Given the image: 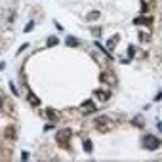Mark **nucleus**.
Here are the masks:
<instances>
[{
    "label": "nucleus",
    "instance_id": "1",
    "mask_svg": "<svg viewBox=\"0 0 162 162\" xmlns=\"http://www.w3.org/2000/svg\"><path fill=\"white\" fill-rule=\"evenodd\" d=\"M141 147H145L149 151H154V149L160 147V139H158V137H154V135H151V133H145L141 137Z\"/></svg>",
    "mask_w": 162,
    "mask_h": 162
},
{
    "label": "nucleus",
    "instance_id": "2",
    "mask_svg": "<svg viewBox=\"0 0 162 162\" xmlns=\"http://www.w3.org/2000/svg\"><path fill=\"white\" fill-rule=\"evenodd\" d=\"M55 139H57L59 145L67 147V145H69V139H71V130H59L57 135H55Z\"/></svg>",
    "mask_w": 162,
    "mask_h": 162
},
{
    "label": "nucleus",
    "instance_id": "3",
    "mask_svg": "<svg viewBox=\"0 0 162 162\" xmlns=\"http://www.w3.org/2000/svg\"><path fill=\"white\" fill-rule=\"evenodd\" d=\"M94 124H96V128H97V130H105L109 122H107V117H97Z\"/></svg>",
    "mask_w": 162,
    "mask_h": 162
},
{
    "label": "nucleus",
    "instance_id": "4",
    "mask_svg": "<svg viewBox=\"0 0 162 162\" xmlns=\"http://www.w3.org/2000/svg\"><path fill=\"white\" fill-rule=\"evenodd\" d=\"M80 111H82V112H94V111H96V105L91 103V101H86V103L80 105Z\"/></svg>",
    "mask_w": 162,
    "mask_h": 162
},
{
    "label": "nucleus",
    "instance_id": "5",
    "mask_svg": "<svg viewBox=\"0 0 162 162\" xmlns=\"http://www.w3.org/2000/svg\"><path fill=\"white\" fill-rule=\"evenodd\" d=\"M101 82H109V84L114 86V84H117V78H114L111 73H103V75H101Z\"/></svg>",
    "mask_w": 162,
    "mask_h": 162
},
{
    "label": "nucleus",
    "instance_id": "6",
    "mask_svg": "<svg viewBox=\"0 0 162 162\" xmlns=\"http://www.w3.org/2000/svg\"><path fill=\"white\" fill-rule=\"evenodd\" d=\"M94 96H96L97 99H101V101H107V99H109V91H105V90H96Z\"/></svg>",
    "mask_w": 162,
    "mask_h": 162
},
{
    "label": "nucleus",
    "instance_id": "7",
    "mask_svg": "<svg viewBox=\"0 0 162 162\" xmlns=\"http://www.w3.org/2000/svg\"><path fill=\"white\" fill-rule=\"evenodd\" d=\"M27 101H29L33 107H38V105H40V99H38V97L33 94V91H29V96H27Z\"/></svg>",
    "mask_w": 162,
    "mask_h": 162
},
{
    "label": "nucleus",
    "instance_id": "8",
    "mask_svg": "<svg viewBox=\"0 0 162 162\" xmlns=\"http://www.w3.org/2000/svg\"><path fill=\"white\" fill-rule=\"evenodd\" d=\"M133 23H135V25H151L153 19H151V17H137Z\"/></svg>",
    "mask_w": 162,
    "mask_h": 162
},
{
    "label": "nucleus",
    "instance_id": "9",
    "mask_svg": "<svg viewBox=\"0 0 162 162\" xmlns=\"http://www.w3.org/2000/svg\"><path fill=\"white\" fill-rule=\"evenodd\" d=\"M117 42H118V36L114 34V36H111L109 40H107V50H112L114 46H117Z\"/></svg>",
    "mask_w": 162,
    "mask_h": 162
},
{
    "label": "nucleus",
    "instance_id": "10",
    "mask_svg": "<svg viewBox=\"0 0 162 162\" xmlns=\"http://www.w3.org/2000/svg\"><path fill=\"white\" fill-rule=\"evenodd\" d=\"M65 44H67V46H78V38H75V36H67V38H65Z\"/></svg>",
    "mask_w": 162,
    "mask_h": 162
},
{
    "label": "nucleus",
    "instance_id": "11",
    "mask_svg": "<svg viewBox=\"0 0 162 162\" xmlns=\"http://www.w3.org/2000/svg\"><path fill=\"white\" fill-rule=\"evenodd\" d=\"M44 114H48V118H50V120H55V118H57V112H55L54 109H46Z\"/></svg>",
    "mask_w": 162,
    "mask_h": 162
},
{
    "label": "nucleus",
    "instance_id": "12",
    "mask_svg": "<svg viewBox=\"0 0 162 162\" xmlns=\"http://www.w3.org/2000/svg\"><path fill=\"white\" fill-rule=\"evenodd\" d=\"M57 42H59V40H57L55 36H50V38H48V42H46V46H48V48H52V46H55Z\"/></svg>",
    "mask_w": 162,
    "mask_h": 162
},
{
    "label": "nucleus",
    "instance_id": "13",
    "mask_svg": "<svg viewBox=\"0 0 162 162\" xmlns=\"http://www.w3.org/2000/svg\"><path fill=\"white\" fill-rule=\"evenodd\" d=\"M91 149H94L91 141H84V151H86V153H91Z\"/></svg>",
    "mask_w": 162,
    "mask_h": 162
},
{
    "label": "nucleus",
    "instance_id": "14",
    "mask_svg": "<svg viewBox=\"0 0 162 162\" xmlns=\"http://www.w3.org/2000/svg\"><path fill=\"white\" fill-rule=\"evenodd\" d=\"M139 38H141L143 42H149V40H151V36H149V33H139Z\"/></svg>",
    "mask_w": 162,
    "mask_h": 162
},
{
    "label": "nucleus",
    "instance_id": "15",
    "mask_svg": "<svg viewBox=\"0 0 162 162\" xmlns=\"http://www.w3.org/2000/svg\"><path fill=\"white\" fill-rule=\"evenodd\" d=\"M99 17V12H91V13H88V19L91 21V19H97Z\"/></svg>",
    "mask_w": 162,
    "mask_h": 162
},
{
    "label": "nucleus",
    "instance_id": "16",
    "mask_svg": "<svg viewBox=\"0 0 162 162\" xmlns=\"http://www.w3.org/2000/svg\"><path fill=\"white\" fill-rule=\"evenodd\" d=\"M33 29H34V23L29 21V23H27V27H25V33H29V31H33Z\"/></svg>",
    "mask_w": 162,
    "mask_h": 162
},
{
    "label": "nucleus",
    "instance_id": "17",
    "mask_svg": "<svg viewBox=\"0 0 162 162\" xmlns=\"http://www.w3.org/2000/svg\"><path fill=\"white\" fill-rule=\"evenodd\" d=\"M6 135H8V137H13V128H8V130H6Z\"/></svg>",
    "mask_w": 162,
    "mask_h": 162
},
{
    "label": "nucleus",
    "instance_id": "18",
    "mask_svg": "<svg viewBox=\"0 0 162 162\" xmlns=\"http://www.w3.org/2000/svg\"><path fill=\"white\" fill-rule=\"evenodd\" d=\"M133 52H135V50H133V46H130V48H128V54H130V57L133 55Z\"/></svg>",
    "mask_w": 162,
    "mask_h": 162
},
{
    "label": "nucleus",
    "instance_id": "19",
    "mask_svg": "<svg viewBox=\"0 0 162 162\" xmlns=\"http://www.w3.org/2000/svg\"><path fill=\"white\" fill-rule=\"evenodd\" d=\"M4 67H6V63H4V61H0V71H2Z\"/></svg>",
    "mask_w": 162,
    "mask_h": 162
},
{
    "label": "nucleus",
    "instance_id": "20",
    "mask_svg": "<svg viewBox=\"0 0 162 162\" xmlns=\"http://www.w3.org/2000/svg\"><path fill=\"white\" fill-rule=\"evenodd\" d=\"M158 130H162V122H158Z\"/></svg>",
    "mask_w": 162,
    "mask_h": 162
},
{
    "label": "nucleus",
    "instance_id": "21",
    "mask_svg": "<svg viewBox=\"0 0 162 162\" xmlns=\"http://www.w3.org/2000/svg\"><path fill=\"white\" fill-rule=\"evenodd\" d=\"M2 101H4V99H2V96H0V107H2Z\"/></svg>",
    "mask_w": 162,
    "mask_h": 162
}]
</instances>
